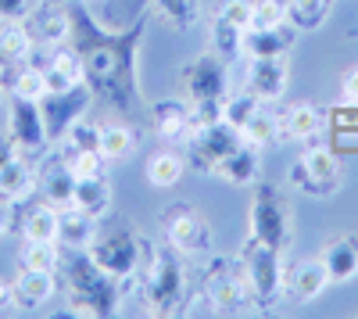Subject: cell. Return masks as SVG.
Returning <instances> with one entry per match:
<instances>
[{
    "instance_id": "19",
    "label": "cell",
    "mask_w": 358,
    "mask_h": 319,
    "mask_svg": "<svg viewBox=\"0 0 358 319\" xmlns=\"http://www.w3.org/2000/svg\"><path fill=\"white\" fill-rule=\"evenodd\" d=\"M43 197L50 201L54 208H72V197H76V176H72V169H69V162L65 165H47V172H43Z\"/></svg>"
},
{
    "instance_id": "31",
    "label": "cell",
    "mask_w": 358,
    "mask_h": 319,
    "mask_svg": "<svg viewBox=\"0 0 358 319\" xmlns=\"http://www.w3.org/2000/svg\"><path fill=\"white\" fill-rule=\"evenodd\" d=\"M11 90H15V97H22V101H36V104H40V101L47 97V76H43V69H33V65L18 69Z\"/></svg>"
},
{
    "instance_id": "1",
    "label": "cell",
    "mask_w": 358,
    "mask_h": 319,
    "mask_svg": "<svg viewBox=\"0 0 358 319\" xmlns=\"http://www.w3.org/2000/svg\"><path fill=\"white\" fill-rule=\"evenodd\" d=\"M187 90L194 94L197 104V119L201 122H219L222 119V97H226V69L219 65L215 54H204L194 62V69H187Z\"/></svg>"
},
{
    "instance_id": "23",
    "label": "cell",
    "mask_w": 358,
    "mask_h": 319,
    "mask_svg": "<svg viewBox=\"0 0 358 319\" xmlns=\"http://www.w3.org/2000/svg\"><path fill=\"white\" fill-rule=\"evenodd\" d=\"M33 54V36L22 22H0V57L4 62H25Z\"/></svg>"
},
{
    "instance_id": "21",
    "label": "cell",
    "mask_w": 358,
    "mask_h": 319,
    "mask_svg": "<svg viewBox=\"0 0 358 319\" xmlns=\"http://www.w3.org/2000/svg\"><path fill=\"white\" fill-rule=\"evenodd\" d=\"M326 287H330V273H326L322 258H319V262H301L294 269V276H290V291L301 302H315Z\"/></svg>"
},
{
    "instance_id": "20",
    "label": "cell",
    "mask_w": 358,
    "mask_h": 319,
    "mask_svg": "<svg viewBox=\"0 0 358 319\" xmlns=\"http://www.w3.org/2000/svg\"><path fill=\"white\" fill-rule=\"evenodd\" d=\"M255 151L258 148H251V143H241L233 155H226L215 165V172H219L222 180H229V183H251L258 176V155Z\"/></svg>"
},
{
    "instance_id": "18",
    "label": "cell",
    "mask_w": 358,
    "mask_h": 319,
    "mask_svg": "<svg viewBox=\"0 0 358 319\" xmlns=\"http://www.w3.org/2000/svg\"><path fill=\"white\" fill-rule=\"evenodd\" d=\"M287 47H290L287 25H280V29H244V54L248 57H283Z\"/></svg>"
},
{
    "instance_id": "2",
    "label": "cell",
    "mask_w": 358,
    "mask_h": 319,
    "mask_svg": "<svg viewBox=\"0 0 358 319\" xmlns=\"http://www.w3.org/2000/svg\"><path fill=\"white\" fill-rule=\"evenodd\" d=\"M244 273H248V287L258 302H273L283 291V262H280V248H268L262 241L251 237V244L244 248Z\"/></svg>"
},
{
    "instance_id": "40",
    "label": "cell",
    "mask_w": 358,
    "mask_h": 319,
    "mask_svg": "<svg viewBox=\"0 0 358 319\" xmlns=\"http://www.w3.org/2000/svg\"><path fill=\"white\" fill-rule=\"evenodd\" d=\"M69 151H90V148H97V129H90V126H72L69 129Z\"/></svg>"
},
{
    "instance_id": "16",
    "label": "cell",
    "mask_w": 358,
    "mask_h": 319,
    "mask_svg": "<svg viewBox=\"0 0 358 319\" xmlns=\"http://www.w3.org/2000/svg\"><path fill=\"white\" fill-rule=\"evenodd\" d=\"M54 273H40V269H25L18 280H15V302L25 305V309H36L43 302L54 298Z\"/></svg>"
},
{
    "instance_id": "8",
    "label": "cell",
    "mask_w": 358,
    "mask_h": 319,
    "mask_svg": "<svg viewBox=\"0 0 358 319\" xmlns=\"http://www.w3.org/2000/svg\"><path fill=\"white\" fill-rule=\"evenodd\" d=\"M201 126H204V122L197 119V111H190L187 104H179V101H158V104H155V129H158V136H165V140H183V143H190Z\"/></svg>"
},
{
    "instance_id": "10",
    "label": "cell",
    "mask_w": 358,
    "mask_h": 319,
    "mask_svg": "<svg viewBox=\"0 0 358 319\" xmlns=\"http://www.w3.org/2000/svg\"><path fill=\"white\" fill-rule=\"evenodd\" d=\"M248 90L258 101H276L287 90V65H283V57H251V65H248Z\"/></svg>"
},
{
    "instance_id": "3",
    "label": "cell",
    "mask_w": 358,
    "mask_h": 319,
    "mask_svg": "<svg viewBox=\"0 0 358 319\" xmlns=\"http://www.w3.org/2000/svg\"><path fill=\"white\" fill-rule=\"evenodd\" d=\"M72 273V309L79 316H101L104 309H111V276L94 262V258H79L69 269Z\"/></svg>"
},
{
    "instance_id": "33",
    "label": "cell",
    "mask_w": 358,
    "mask_h": 319,
    "mask_svg": "<svg viewBox=\"0 0 358 319\" xmlns=\"http://www.w3.org/2000/svg\"><path fill=\"white\" fill-rule=\"evenodd\" d=\"M280 25H287V4H280V0L251 4V29H280Z\"/></svg>"
},
{
    "instance_id": "15",
    "label": "cell",
    "mask_w": 358,
    "mask_h": 319,
    "mask_svg": "<svg viewBox=\"0 0 358 319\" xmlns=\"http://www.w3.org/2000/svg\"><path fill=\"white\" fill-rule=\"evenodd\" d=\"M33 190H36V172L29 169L22 155L0 165V197L4 201H25Z\"/></svg>"
},
{
    "instance_id": "12",
    "label": "cell",
    "mask_w": 358,
    "mask_h": 319,
    "mask_svg": "<svg viewBox=\"0 0 358 319\" xmlns=\"http://www.w3.org/2000/svg\"><path fill=\"white\" fill-rule=\"evenodd\" d=\"M94 237H97L94 215H86L79 208H65L62 212V229H57V244H62V248L86 251V248H94Z\"/></svg>"
},
{
    "instance_id": "39",
    "label": "cell",
    "mask_w": 358,
    "mask_h": 319,
    "mask_svg": "<svg viewBox=\"0 0 358 319\" xmlns=\"http://www.w3.org/2000/svg\"><path fill=\"white\" fill-rule=\"evenodd\" d=\"M33 8L36 0H0V22H25Z\"/></svg>"
},
{
    "instance_id": "36",
    "label": "cell",
    "mask_w": 358,
    "mask_h": 319,
    "mask_svg": "<svg viewBox=\"0 0 358 319\" xmlns=\"http://www.w3.org/2000/svg\"><path fill=\"white\" fill-rule=\"evenodd\" d=\"M40 36L47 43H62L69 36V15L65 11H47L40 15Z\"/></svg>"
},
{
    "instance_id": "34",
    "label": "cell",
    "mask_w": 358,
    "mask_h": 319,
    "mask_svg": "<svg viewBox=\"0 0 358 319\" xmlns=\"http://www.w3.org/2000/svg\"><path fill=\"white\" fill-rule=\"evenodd\" d=\"M212 40H215V50L222 57H233L244 50V29L229 25L226 18H215V29H212Z\"/></svg>"
},
{
    "instance_id": "9",
    "label": "cell",
    "mask_w": 358,
    "mask_h": 319,
    "mask_svg": "<svg viewBox=\"0 0 358 319\" xmlns=\"http://www.w3.org/2000/svg\"><path fill=\"white\" fill-rule=\"evenodd\" d=\"M8 126H11V140L18 143L22 151H33V148H40L43 136H47L43 111L36 108V101H22V97H15Z\"/></svg>"
},
{
    "instance_id": "28",
    "label": "cell",
    "mask_w": 358,
    "mask_h": 319,
    "mask_svg": "<svg viewBox=\"0 0 358 319\" xmlns=\"http://www.w3.org/2000/svg\"><path fill=\"white\" fill-rule=\"evenodd\" d=\"M108 183H104V176H97V180H79L76 183V197H72V208H79V212H86V215H101L104 208H108Z\"/></svg>"
},
{
    "instance_id": "4",
    "label": "cell",
    "mask_w": 358,
    "mask_h": 319,
    "mask_svg": "<svg viewBox=\"0 0 358 319\" xmlns=\"http://www.w3.org/2000/svg\"><path fill=\"white\" fill-rule=\"evenodd\" d=\"M40 104H43L40 111H43L47 136L54 140V136L69 133V129H72V126L83 119V111H86V104H90V90H86V83H79V86H72V90L47 94Z\"/></svg>"
},
{
    "instance_id": "13",
    "label": "cell",
    "mask_w": 358,
    "mask_h": 319,
    "mask_svg": "<svg viewBox=\"0 0 358 319\" xmlns=\"http://www.w3.org/2000/svg\"><path fill=\"white\" fill-rule=\"evenodd\" d=\"M322 266L330 273V283H348L358 276V241L355 237H344V241H334L330 248L322 251Z\"/></svg>"
},
{
    "instance_id": "29",
    "label": "cell",
    "mask_w": 358,
    "mask_h": 319,
    "mask_svg": "<svg viewBox=\"0 0 358 319\" xmlns=\"http://www.w3.org/2000/svg\"><path fill=\"white\" fill-rule=\"evenodd\" d=\"M276 133H280V122H276V115H268V111H255L251 115V122L241 129V136H244V143H251V148H268V143L276 140Z\"/></svg>"
},
{
    "instance_id": "38",
    "label": "cell",
    "mask_w": 358,
    "mask_h": 319,
    "mask_svg": "<svg viewBox=\"0 0 358 319\" xmlns=\"http://www.w3.org/2000/svg\"><path fill=\"white\" fill-rule=\"evenodd\" d=\"M158 4L176 25H187L197 15V0H158Z\"/></svg>"
},
{
    "instance_id": "32",
    "label": "cell",
    "mask_w": 358,
    "mask_h": 319,
    "mask_svg": "<svg viewBox=\"0 0 358 319\" xmlns=\"http://www.w3.org/2000/svg\"><path fill=\"white\" fill-rule=\"evenodd\" d=\"M69 169H72L76 183L79 180H97V176H104V155L97 148H90V151H69Z\"/></svg>"
},
{
    "instance_id": "43",
    "label": "cell",
    "mask_w": 358,
    "mask_h": 319,
    "mask_svg": "<svg viewBox=\"0 0 358 319\" xmlns=\"http://www.w3.org/2000/svg\"><path fill=\"white\" fill-rule=\"evenodd\" d=\"M4 229H8V205L0 201V234H4Z\"/></svg>"
},
{
    "instance_id": "5",
    "label": "cell",
    "mask_w": 358,
    "mask_h": 319,
    "mask_svg": "<svg viewBox=\"0 0 358 319\" xmlns=\"http://www.w3.org/2000/svg\"><path fill=\"white\" fill-rule=\"evenodd\" d=\"M251 234H255V241H262L268 248L287 244V212H283V205L276 201V194L268 187L255 197V205H251Z\"/></svg>"
},
{
    "instance_id": "6",
    "label": "cell",
    "mask_w": 358,
    "mask_h": 319,
    "mask_svg": "<svg viewBox=\"0 0 358 319\" xmlns=\"http://www.w3.org/2000/svg\"><path fill=\"white\" fill-rule=\"evenodd\" d=\"M179 291H183V269H179V262H176L172 251H162V255L155 258L151 287H147V295H151V309H155V312L176 309Z\"/></svg>"
},
{
    "instance_id": "14",
    "label": "cell",
    "mask_w": 358,
    "mask_h": 319,
    "mask_svg": "<svg viewBox=\"0 0 358 319\" xmlns=\"http://www.w3.org/2000/svg\"><path fill=\"white\" fill-rule=\"evenodd\" d=\"M208 295H212V305L222 309V312H233V309H241L251 295V287H248V273H219L208 280Z\"/></svg>"
},
{
    "instance_id": "26",
    "label": "cell",
    "mask_w": 358,
    "mask_h": 319,
    "mask_svg": "<svg viewBox=\"0 0 358 319\" xmlns=\"http://www.w3.org/2000/svg\"><path fill=\"white\" fill-rule=\"evenodd\" d=\"M22 266L25 269H40V273H54L57 266H62V244L57 241H25Z\"/></svg>"
},
{
    "instance_id": "25",
    "label": "cell",
    "mask_w": 358,
    "mask_h": 319,
    "mask_svg": "<svg viewBox=\"0 0 358 319\" xmlns=\"http://www.w3.org/2000/svg\"><path fill=\"white\" fill-rule=\"evenodd\" d=\"M179 176H183V158L172 155V151H158L151 155V162H147V183L165 190V187H176Z\"/></svg>"
},
{
    "instance_id": "11",
    "label": "cell",
    "mask_w": 358,
    "mask_h": 319,
    "mask_svg": "<svg viewBox=\"0 0 358 319\" xmlns=\"http://www.w3.org/2000/svg\"><path fill=\"white\" fill-rule=\"evenodd\" d=\"M169 244H172V251L201 255V251H208V226L197 215H190V212L176 215L169 222Z\"/></svg>"
},
{
    "instance_id": "42",
    "label": "cell",
    "mask_w": 358,
    "mask_h": 319,
    "mask_svg": "<svg viewBox=\"0 0 358 319\" xmlns=\"http://www.w3.org/2000/svg\"><path fill=\"white\" fill-rule=\"evenodd\" d=\"M18 302H15V283H4L0 280V312H11Z\"/></svg>"
},
{
    "instance_id": "35",
    "label": "cell",
    "mask_w": 358,
    "mask_h": 319,
    "mask_svg": "<svg viewBox=\"0 0 358 319\" xmlns=\"http://www.w3.org/2000/svg\"><path fill=\"white\" fill-rule=\"evenodd\" d=\"M258 111V97L248 90V94H241V97H229L226 101V108H222V119L229 122V126H236V129H244L248 122H251V115Z\"/></svg>"
},
{
    "instance_id": "41",
    "label": "cell",
    "mask_w": 358,
    "mask_h": 319,
    "mask_svg": "<svg viewBox=\"0 0 358 319\" xmlns=\"http://www.w3.org/2000/svg\"><path fill=\"white\" fill-rule=\"evenodd\" d=\"M344 101L348 104H358V69H351L344 76Z\"/></svg>"
},
{
    "instance_id": "7",
    "label": "cell",
    "mask_w": 358,
    "mask_h": 319,
    "mask_svg": "<svg viewBox=\"0 0 358 319\" xmlns=\"http://www.w3.org/2000/svg\"><path fill=\"white\" fill-rule=\"evenodd\" d=\"M90 258L108 273V276H133L136 269V241L129 234H111L108 241H101L94 251H90Z\"/></svg>"
},
{
    "instance_id": "30",
    "label": "cell",
    "mask_w": 358,
    "mask_h": 319,
    "mask_svg": "<svg viewBox=\"0 0 358 319\" xmlns=\"http://www.w3.org/2000/svg\"><path fill=\"white\" fill-rule=\"evenodd\" d=\"M326 11H330V0H290L287 22H294L297 29H319Z\"/></svg>"
},
{
    "instance_id": "37",
    "label": "cell",
    "mask_w": 358,
    "mask_h": 319,
    "mask_svg": "<svg viewBox=\"0 0 358 319\" xmlns=\"http://www.w3.org/2000/svg\"><path fill=\"white\" fill-rule=\"evenodd\" d=\"M219 18H226L236 29H251V4H248V0H226Z\"/></svg>"
},
{
    "instance_id": "22",
    "label": "cell",
    "mask_w": 358,
    "mask_h": 319,
    "mask_svg": "<svg viewBox=\"0 0 358 319\" xmlns=\"http://www.w3.org/2000/svg\"><path fill=\"white\" fill-rule=\"evenodd\" d=\"M22 229H25V241H57V229H62V208H54L50 201L47 205H36L33 212L25 215Z\"/></svg>"
},
{
    "instance_id": "27",
    "label": "cell",
    "mask_w": 358,
    "mask_h": 319,
    "mask_svg": "<svg viewBox=\"0 0 358 319\" xmlns=\"http://www.w3.org/2000/svg\"><path fill=\"white\" fill-rule=\"evenodd\" d=\"M97 151L115 162V158H126L133 151V133L122 126V122H104L97 126Z\"/></svg>"
},
{
    "instance_id": "24",
    "label": "cell",
    "mask_w": 358,
    "mask_h": 319,
    "mask_svg": "<svg viewBox=\"0 0 358 319\" xmlns=\"http://www.w3.org/2000/svg\"><path fill=\"white\" fill-rule=\"evenodd\" d=\"M319 129H322V115L312 104H294L283 115V133L294 136V140H312Z\"/></svg>"
},
{
    "instance_id": "17",
    "label": "cell",
    "mask_w": 358,
    "mask_h": 319,
    "mask_svg": "<svg viewBox=\"0 0 358 319\" xmlns=\"http://www.w3.org/2000/svg\"><path fill=\"white\" fill-rule=\"evenodd\" d=\"M47 76V94H62V90H72V86L83 83V62L69 50H57L50 57V65L43 69Z\"/></svg>"
}]
</instances>
